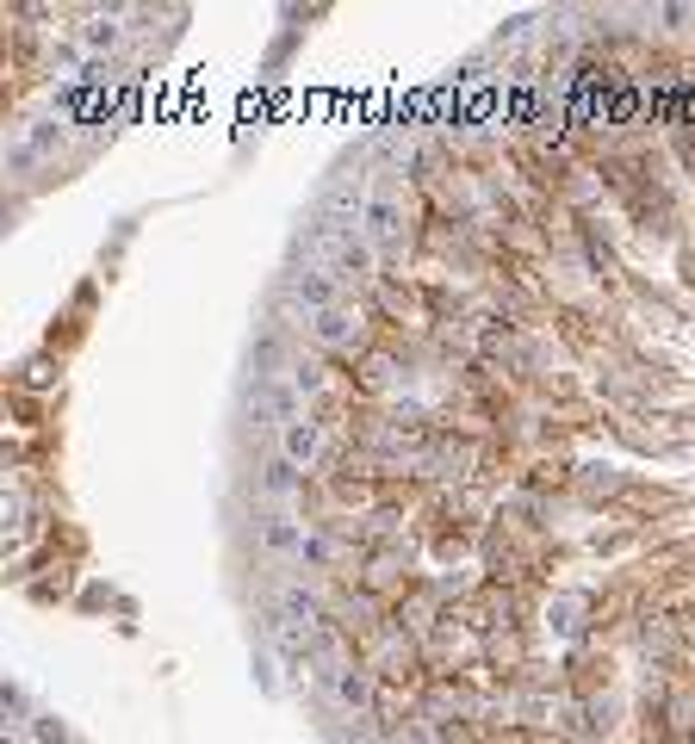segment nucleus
Listing matches in <instances>:
<instances>
[{
    "mask_svg": "<svg viewBox=\"0 0 695 744\" xmlns=\"http://www.w3.org/2000/svg\"><path fill=\"white\" fill-rule=\"evenodd\" d=\"M310 329H317V342H323V347H361V317H354L348 305L323 310Z\"/></svg>",
    "mask_w": 695,
    "mask_h": 744,
    "instance_id": "1a4fd4ad",
    "label": "nucleus"
},
{
    "mask_svg": "<svg viewBox=\"0 0 695 744\" xmlns=\"http://www.w3.org/2000/svg\"><path fill=\"white\" fill-rule=\"evenodd\" d=\"M292 391H305V398H310V391H323V373H317L310 361H298V366H292Z\"/></svg>",
    "mask_w": 695,
    "mask_h": 744,
    "instance_id": "f8f14e48",
    "label": "nucleus"
},
{
    "mask_svg": "<svg viewBox=\"0 0 695 744\" xmlns=\"http://www.w3.org/2000/svg\"><path fill=\"white\" fill-rule=\"evenodd\" d=\"M261 403H273V410H280L286 422L305 416V410H298V391H292V385H261Z\"/></svg>",
    "mask_w": 695,
    "mask_h": 744,
    "instance_id": "9b49d317",
    "label": "nucleus"
},
{
    "mask_svg": "<svg viewBox=\"0 0 695 744\" xmlns=\"http://www.w3.org/2000/svg\"><path fill=\"white\" fill-rule=\"evenodd\" d=\"M305 248L323 261L342 286H367L373 280V255L379 248L367 243V229H354V224H329V217H317L310 224V236H305Z\"/></svg>",
    "mask_w": 695,
    "mask_h": 744,
    "instance_id": "f257e3e1",
    "label": "nucleus"
},
{
    "mask_svg": "<svg viewBox=\"0 0 695 744\" xmlns=\"http://www.w3.org/2000/svg\"><path fill=\"white\" fill-rule=\"evenodd\" d=\"M286 298L292 305H305L310 317H323V310L342 305V280H335L329 268H305V273H292L286 280Z\"/></svg>",
    "mask_w": 695,
    "mask_h": 744,
    "instance_id": "f03ea898",
    "label": "nucleus"
},
{
    "mask_svg": "<svg viewBox=\"0 0 695 744\" xmlns=\"http://www.w3.org/2000/svg\"><path fill=\"white\" fill-rule=\"evenodd\" d=\"M255 491L268 496V503H292V496L305 491V472H298L292 459H268V465H261V477H255Z\"/></svg>",
    "mask_w": 695,
    "mask_h": 744,
    "instance_id": "6e6552de",
    "label": "nucleus"
},
{
    "mask_svg": "<svg viewBox=\"0 0 695 744\" xmlns=\"http://www.w3.org/2000/svg\"><path fill=\"white\" fill-rule=\"evenodd\" d=\"M367 243L373 248H398L404 243V205H398V199H391V192H373L367 199Z\"/></svg>",
    "mask_w": 695,
    "mask_h": 744,
    "instance_id": "20e7f679",
    "label": "nucleus"
},
{
    "mask_svg": "<svg viewBox=\"0 0 695 744\" xmlns=\"http://www.w3.org/2000/svg\"><path fill=\"white\" fill-rule=\"evenodd\" d=\"M261 546H268L273 558H305L310 534L286 516V509H268V516H261Z\"/></svg>",
    "mask_w": 695,
    "mask_h": 744,
    "instance_id": "423d86ee",
    "label": "nucleus"
},
{
    "mask_svg": "<svg viewBox=\"0 0 695 744\" xmlns=\"http://www.w3.org/2000/svg\"><path fill=\"white\" fill-rule=\"evenodd\" d=\"M323 695L335 707H348V713H367L373 707V676L367 670H354V664H335L329 670V683H323Z\"/></svg>",
    "mask_w": 695,
    "mask_h": 744,
    "instance_id": "39448f33",
    "label": "nucleus"
},
{
    "mask_svg": "<svg viewBox=\"0 0 695 744\" xmlns=\"http://www.w3.org/2000/svg\"><path fill=\"white\" fill-rule=\"evenodd\" d=\"M280 459H292L298 472H310V465L323 459V422H310V416L286 422V428H280Z\"/></svg>",
    "mask_w": 695,
    "mask_h": 744,
    "instance_id": "7ed1b4c3",
    "label": "nucleus"
},
{
    "mask_svg": "<svg viewBox=\"0 0 695 744\" xmlns=\"http://www.w3.org/2000/svg\"><path fill=\"white\" fill-rule=\"evenodd\" d=\"M87 44H94V50H113V44H118V25H113V20H94V25H87Z\"/></svg>",
    "mask_w": 695,
    "mask_h": 744,
    "instance_id": "ddd939ff",
    "label": "nucleus"
},
{
    "mask_svg": "<svg viewBox=\"0 0 695 744\" xmlns=\"http://www.w3.org/2000/svg\"><path fill=\"white\" fill-rule=\"evenodd\" d=\"M280 614H286L305 639H317V627H323V602H317L305 583H280Z\"/></svg>",
    "mask_w": 695,
    "mask_h": 744,
    "instance_id": "0eeeda50",
    "label": "nucleus"
},
{
    "mask_svg": "<svg viewBox=\"0 0 695 744\" xmlns=\"http://www.w3.org/2000/svg\"><path fill=\"white\" fill-rule=\"evenodd\" d=\"M25 739H32V744H69V725H62L57 713H32Z\"/></svg>",
    "mask_w": 695,
    "mask_h": 744,
    "instance_id": "9d476101",
    "label": "nucleus"
}]
</instances>
